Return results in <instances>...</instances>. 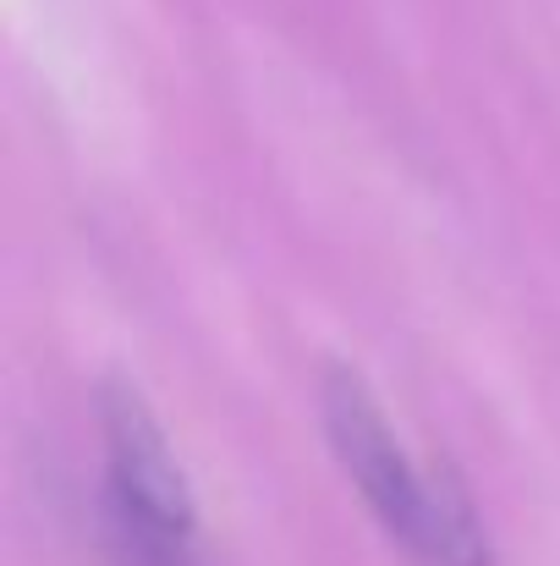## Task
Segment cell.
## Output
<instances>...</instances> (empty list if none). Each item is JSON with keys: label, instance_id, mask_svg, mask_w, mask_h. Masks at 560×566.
Returning <instances> with one entry per match:
<instances>
[{"label": "cell", "instance_id": "1", "mask_svg": "<svg viewBox=\"0 0 560 566\" xmlns=\"http://www.w3.org/2000/svg\"><path fill=\"white\" fill-rule=\"evenodd\" d=\"M319 418H325L336 462L347 468L352 490L363 495V506L379 517V528L390 539H401L418 562L434 566L451 473L445 468H418L401 451V440L384 423L373 390L352 369H330L319 379Z\"/></svg>", "mask_w": 560, "mask_h": 566}]
</instances>
